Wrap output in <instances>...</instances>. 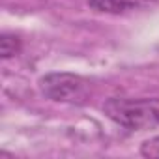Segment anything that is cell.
I'll return each mask as SVG.
<instances>
[{"mask_svg": "<svg viewBox=\"0 0 159 159\" xmlns=\"http://www.w3.org/2000/svg\"><path fill=\"white\" fill-rule=\"evenodd\" d=\"M140 153L144 157H157L159 159V137H153V139L146 140L140 146Z\"/></svg>", "mask_w": 159, "mask_h": 159, "instance_id": "5", "label": "cell"}, {"mask_svg": "<svg viewBox=\"0 0 159 159\" xmlns=\"http://www.w3.org/2000/svg\"><path fill=\"white\" fill-rule=\"evenodd\" d=\"M109 120L127 131H144L159 125V99L157 98H111L103 105Z\"/></svg>", "mask_w": 159, "mask_h": 159, "instance_id": "1", "label": "cell"}, {"mask_svg": "<svg viewBox=\"0 0 159 159\" xmlns=\"http://www.w3.org/2000/svg\"><path fill=\"white\" fill-rule=\"evenodd\" d=\"M150 4H153V0H88L90 10L109 15H124L129 11L144 10Z\"/></svg>", "mask_w": 159, "mask_h": 159, "instance_id": "3", "label": "cell"}, {"mask_svg": "<svg viewBox=\"0 0 159 159\" xmlns=\"http://www.w3.org/2000/svg\"><path fill=\"white\" fill-rule=\"evenodd\" d=\"M21 51V39L15 34H2L0 36V54H2L4 60L15 56Z\"/></svg>", "mask_w": 159, "mask_h": 159, "instance_id": "4", "label": "cell"}, {"mask_svg": "<svg viewBox=\"0 0 159 159\" xmlns=\"http://www.w3.org/2000/svg\"><path fill=\"white\" fill-rule=\"evenodd\" d=\"M38 88L47 99L67 105H83L90 96V81L67 71L45 73L39 77Z\"/></svg>", "mask_w": 159, "mask_h": 159, "instance_id": "2", "label": "cell"}]
</instances>
